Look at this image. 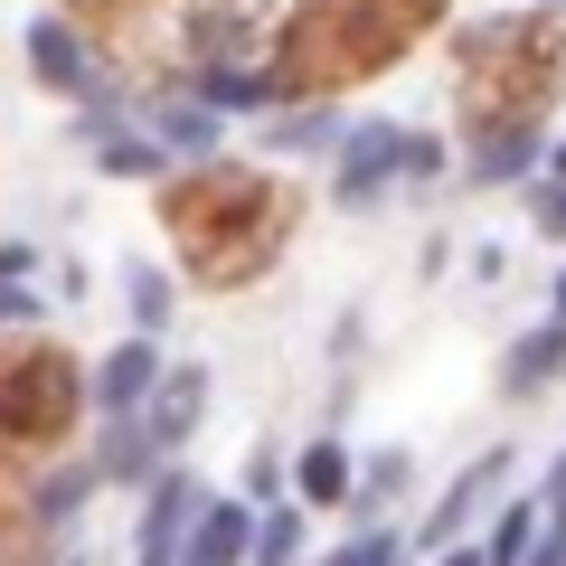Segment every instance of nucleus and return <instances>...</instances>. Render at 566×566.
<instances>
[{"mask_svg": "<svg viewBox=\"0 0 566 566\" xmlns=\"http://www.w3.org/2000/svg\"><path fill=\"white\" fill-rule=\"evenodd\" d=\"M161 189H170V208H161L170 237L189 245V264H199L208 283H245V274H264V255L293 237V199H274L255 170L199 161V170H170Z\"/></svg>", "mask_w": 566, "mask_h": 566, "instance_id": "1", "label": "nucleus"}, {"mask_svg": "<svg viewBox=\"0 0 566 566\" xmlns=\"http://www.w3.org/2000/svg\"><path fill=\"white\" fill-rule=\"evenodd\" d=\"M424 20H444V0H312L303 20L283 29V48H274L283 104L331 95V85H349V76L397 66L406 39H416Z\"/></svg>", "mask_w": 566, "mask_h": 566, "instance_id": "2", "label": "nucleus"}, {"mask_svg": "<svg viewBox=\"0 0 566 566\" xmlns=\"http://www.w3.org/2000/svg\"><path fill=\"white\" fill-rule=\"evenodd\" d=\"M453 170L444 133H416V123H349L340 151H331V199L340 208H387L397 189H434Z\"/></svg>", "mask_w": 566, "mask_h": 566, "instance_id": "3", "label": "nucleus"}, {"mask_svg": "<svg viewBox=\"0 0 566 566\" xmlns=\"http://www.w3.org/2000/svg\"><path fill=\"white\" fill-rule=\"evenodd\" d=\"M76 416H95V406H85V368L66 349H29L0 368V444H29V453L66 444Z\"/></svg>", "mask_w": 566, "mask_h": 566, "instance_id": "4", "label": "nucleus"}, {"mask_svg": "<svg viewBox=\"0 0 566 566\" xmlns=\"http://www.w3.org/2000/svg\"><path fill=\"white\" fill-rule=\"evenodd\" d=\"M510 482H520V444H491V453H472L463 472H453L444 491H434V510H424L406 538H416V557H434V547H453V538H482V520L510 501Z\"/></svg>", "mask_w": 566, "mask_h": 566, "instance_id": "5", "label": "nucleus"}, {"mask_svg": "<svg viewBox=\"0 0 566 566\" xmlns=\"http://www.w3.org/2000/svg\"><path fill=\"white\" fill-rule=\"evenodd\" d=\"M199 501H208V491H199V472H189V463L151 472V491H133V566H180Z\"/></svg>", "mask_w": 566, "mask_h": 566, "instance_id": "6", "label": "nucleus"}, {"mask_svg": "<svg viewBox=\"0 0 566 566\" xmlns=\"http://www.w3.org/2000/svg\"><path fill=\"white\" fill-rule=\"evenodd\" d=\"M161 378H170L161 340H151V331H123V340L104 349L95 368H85V406H95V424H104V416H142Z\"/></svg>", "mask_w": 566, "mask_h": 566, "instance_id": "7", "label": "nucleus"}, {"mask_svg": "<svg viewBox=\"0 0 566 566\" xmlns=\"http://www.w3.org/2000/svg\"><path fill=\"white\" fill-rule=\"evenodd\" d=\"M208 397H218V378H208L199 359H170V378L151 387V406H142V424H151V444L180 463L189 444H199V424H208Z\"/></svg>", "mask_w": 566, "mask_h": 566, "instance_id": "8", "label": "nucleus"}, {"mask_svg": "<svg viewBox=\"0 0 566 566\" xmlns=\"http://www.w3.org/2000/svg\"><path fill=\"white\" fill-rule=\"evenodd\" d=\"M547 387H566V312L528 322L520 340L501 349V397H510V406H538Z\"/></svg>", "mask_w": 566, "mask_h": 566, "instance_id": "9", "label": "nucleus"}, {"mask_svg": "<svg viewBox=\"0 0 566 566\" xmlns=\"http://www.w3.org/2000/svg\"><path fill=\"white\" fill-rule=\"evenodd\" d=\"M538 170H547L538 123H491V133H472V151H463V180L472 189H528Z\"/></svg>", "mask_w": 566, "mask_h": 566, "instance_id": "10", "label": "nucleus"}, {"mask_svg": "<svg viewBox=\"0 0 566 566\" xmlns=\"http://www.w3.org/2000/svg\"><path fill=\"white\" fill-rule=\"evenodd\" d=\"M245 557H255V501L245 491H208L199 520H189L180 566H245Z\"/></svg>", "mask_w": 566, "mask_h": 566, "instance_id": "11", "label": "nucleus"}, {"mask_svg": "<svg viewBox=\"0 0 566 566\" xmlns=\"http://www.w3.org/2000/svg\"><path fill=\"white\" fill-rule=\"evenodd\" d=\"M76 142L95 151V170L104 180H170V151H161V133L151 123H95V114H76Z\"/></svg>", "mask_w": 566, "mask_h": 566, "instance_id": "12", "label": "nucleus"}, {"mask_svg": "<svg viewBox=\"0 0 566 566\" xmlns=\"http://www.w3.org/2000/svg\"><path fill=\"white\" fill-rule=\"evenodd\" d=\"M180 95H199L208 114H274V104H283V76H274V66H245V57H199Z\"/></svg>", "mask_w": 566, "mask_h": 566, "instance_id": "13", "label": "nucleus"}, {"mask_svg": "<svg viewBox=\"0 0 566 566\" xmlns=\"http://www.w3.org/2000/svg\"><path fill=\"white\" fill-rule=\"evenodd\" d=\"M29 76H39L48 95H66V104H85V95L104 85L95 57H85V39L57 20V10H48V20H29Z\"/></svg>", "mask_w": 566, "mask_h": 566, "instance_id": "14", "label": "nucleus"}, {"mask_svg": "<svg viewBox=\"0 0 566 566\" xmlns=\"http://www.w3.org/2000/svg\"><path fill=\"white\" fill-rule=\"evenodd\" d=\"M85 463H95L104 491H151V472H161L170 453L151 444V424H142V416H104V444L85 453Z\"/></svg>", "mask_w": 566, "mask_h": 566, "instance_id": "15", "label": "nucleus"}, {"mask_svg": "<svg viewBox=\"0 0 566 566\" xmlns=\"http://www.w3.org/2000/svg\"><path fill=\"white\" fill-rule=\"evenodd\" d=\"M349 491H359V453H349V434H312V444L293 453V501H303V510H349Z\"/></svg>", "mask_w": 566, "mask_h": 566, "instance_id": "16", "label": "nucleus"}, {"mask_svg": "<svg viewBox=\"0 0 566 566\" xmlns=\"http://www.w3.org/2000/svg\"><path fill=\"white\" fill-rule=\"evenodd\" d=\"M142 123H151V133H161V151H170V161H189V170H199V161H218V142H227V114H208L199 95L151 104Z\"/></svg>", "mask_w": 566, "mask_h": 566, "instance_id": "17", "label": "nucleus"}, {"mask_svg": "<svg viewBox=\"0 0 566 566\" xmlns=\"http://www.w3.org/2000/svg\"><path fill=\"white\" fill-rule=\"evenodd\" d=\"M538 538H547L538 491H510V501L482 520V566H528V547H538Z\"/></svg>", "mask_w": 566, "mask_h": 566, "instance_id": "18", "label": "nucleus"}, {"mask_svg": "<svg viewBox=\"0 0 566 566\" xmlns=\"http://www.w3.org/2000/svg\"><path fill=\"white\" fill-rule=\"evenodd\" d=\"M340 133H349V123L331 114V95H303V104H274V133H264V142H274V151H322V161H331Z\"/></svg>", "mask_w": 566, "mask_h": 566, "instance_id": "19", "label": "nucleus"}, {"mask_svg": "<svg viewBox=\"0 0 566 566\" xmlns=\"http://www.w3.org/2000/svg\"><path fill=\"white\" fill-rule=\"evenodd\" d=\"M303 557H312V510L303 501L255 510V557H245V566H303Z\"/></svg>", "mask_w": 566, "mask_h": 566, "instance_id": "20", "label": "nucleus"}, {"mask_svg": "<svg viewBox=\"0 0 566 566\" xmlns=\"http://www.w3.org/2000/svg\"><path fill=\"white\" fill-rule=\"evenodd\" d=\"M170 312H180V283H170L161 264H123V322L161 340V331H170Z\"/></svg>", "mask_w": 566, "mask_h": 566, "instance_id": "21", "label": "nucleus"}, {"mask_svg": "<svg viewBox=\"0 0 566 566\" xmlns=\"http://www.w3.org/2000/svg\"><path fill=\"white\" fill-rule=\"evenodd\" d=\"M85 491H104V482H95V463L76 453L66 472H48V482L29 491V520H39V528H76L85 520Z\"/></svg>", "mask_w": 566, "mask_h": 566, "instance_id": "22", "label": "nucleus"}, {"mask_svg": "<svg viewBox=\"0 0 566 566\" xmlns=\"http://www.w3.org/2000/svg\"><path fill=\"white\" fill-rule=\"evenodd\" d=\"M312 566H416V538H406L397 520H359L331 557H312Z\"/></svg>", "mask_w": 566, "mask_h": 566, "instance_id": "23", "label": "nucleus"}, {"mask_svg": "<svg viewBox=\"0 0 566 566\" xmlns=\"http://www.w3.org/2000/svg\"><path fill=\"white\" fill-rule=\"evenodd\" d=\"M237 491L255 510H274V501H293V463H283V444H255L245 453V472H237Z\"/></svg>", "mask_w": 566, "mask_h": 566, "instance_id": "24", "label": "nucleus"}, {"mask_svg": "<svg viewBox=\"0 0 566 566\" xmlns=\"http://www.w3.org/2000/svg\"><path fill=\"white\" fill-rule=\"evenodd\" d=\"M520 208H528V227H538L547 245H566V180H547V170H538V180H528V199H520Z\"/></svg>", "mask_w": 566, "mask_h": 566, "instance_id": "25", "label": "nucleus"}, {"mask_svg": "<svg viewBox=\"0 0 566 566\" xmlns=\"http://www.w3.org/2000/svg\"><path fill=\"white\" fill-rule=\"evenodd\" d=\"M29 322H48V293L39 283H0V331H29Z\"/></svg>", "mask_w": 566, "mask_h": 566, "instance_id": "26", "label": "nucleus"}, {"mask_svg": "<svg viewBox=\"0 0 566 566\" xmlns=\"http://www.w3.org/2000/svg\"><path fill=\"white\" fill-rule=\"evenodd\" d=\"M538 510H547V528H566V444L547 453V472H538Z\"/></svg>", "mask_w": 566, "mask_h": 566, "instance_id": "27", "label": "nucleus"}, {"mask_svg": "<svg viewBox=\"0 0 566 566\" xmlns=\"http://www.w3.org/2000/svg\"><path fill=\"white\" fill-rule=\"evenodd\" d=\"M29 274H39V245H29V237H0V283H29Z\"/></svg>", "mask_w": 566, "mask_h": 566, "instance_id": "28", "label": "nucleus"}, {"mask_svg": "<svg viewBox=\"0 0 566 566\" xmlns=\"http://www.w3.org/2000/svg\"><path fill=\"white\" fill-rule=\"evenodd\" d=\"M424 566H482V538H453V547H434Z\"/></svg>", "mask_w": 566, "mask_h": 566, "instance_id": "29", "label": "nucleus"}, {"mask_svg": "<svg viewBox=\"0 0 566 566\" xmlns=\"http://www.w3.org/2000/svg\"><path fill=\"white\" fill-rule=\"evenodd\" d=\"M528 566H566V528H547V538L528 547Z\"/></svg>", "mask_w": 566, "mask_h": 566, "instance_id": "30", "label": "nucleus"}, {"mask_svg": "<svg viewBox=\"0 0 566 566\" xmlns=\"http://www.w3.org/2000/svg\"><path fill=\"white\" fill-rule=\"evenodd\" d=\"M547 312H566V264H557V283H547Z\"/></svg>", "mask_w": 566, "mask_h": 566, "instance_id": "31", "label": "nucleus"}]
</instances>
